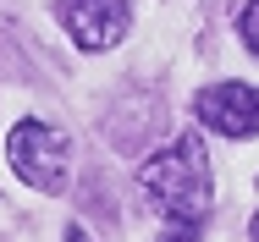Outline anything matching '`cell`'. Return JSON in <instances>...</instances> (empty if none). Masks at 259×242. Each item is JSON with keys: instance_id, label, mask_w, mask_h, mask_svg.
Listing matches in <instances>:
<instances>
[{"instance_id": "7", "label": "cell", "mask_w": 259, "mask_h": 242, "mask_svg": "<svg viewBox=\"0 0 259 242\" xmlns=\"http://www.w3.org/2000/svg\"><path fill=\"white\" fill-rule=\"evenodd\" d=\"M248 242H259V215H254V220H248Z\"/></svg>"}, {"instance_id": "6", "label": "cell", "mask_w": 259, "mask_h": 242, "mask_svg": "<svg viewBox=\"0 0 259 242\" xmlns=\"http://www.w3.org/2000/svg\"><path fill=\"white\" fill-rule=\"evenodd\" d=\"M66 242H89V231H83V226H72V231H66Z\"/></svg>"}, {"instance_id": "2", "label": "cell", "mask_w": 259, "mask_h": 242, "mask_svg": "<svg viewBox=\"0 0 259 242\" xmlns=\"http://www.w3.org/2000/svg\"><path fill=\"white\" fill-rule=\"evenodd\" d=\"M6 160H11V171H17L28 187H39V193H61V187H66L72 138H66L61 127H50V121L28 116V121L11 127V138H6Z\"/></svg>"}, {"instance_id": "3", "label": "cell", "mask_w": 259, "mask_h": 242, "mask_svg": "<svg viewBox=\"0 0 259 242\" xmlns=\"http://www.w3.org/2000/svg\"><path fill=\"white\" fill-rule=\"evenodd\" d=\"M193 116L221 138H254L259 132V88L248 83H215L193 94Z\"/></svg>"}, {"instance_id": "4", "label": "cell", "mask_w": 259, "mask_h": 242, "mask_svg": "<svg viewBox=\"0 0 259 242\" xmlns=\"http://www.w3.org/2000/svg\"><path fill=\"white\" fill-rule=\"evenodd\" d=\"M61 22H66V33H72L77 50L100 55V50L121 44L133 11H127V0H61Z\"/></svg>"}, {"instance_id": "5", "label": "cell", "mask_w": 259, "mask_h": 242, "mask_svg": "<svg viewBox=\"0 0 259 242\" xmlns=\"http://www.w3.org/2000/svg\"><path fill=\"white\" fill-rule=\"evenodd\" d=\"M237 28H243V44L259 55V0H248L243 6V17H237Z\"/></svg>"}, {"instance_id": "1", "label": "cell", "mask_w": 259, "mask_h": 242, "mask_svg": "<svg viewBox=\"0 0 259 242\" xmlns=\"http://www.w3.org/2000/svg\"><path fill=\"white\" fill-rule=\"evenodd\" d=\"M138 187L155 198V209L165 215V220L204 226V215H209V193H215L204 143L188 132V138H177L171 149L149 154V160L138 165Z\"/></svg>"}]
</instances>
